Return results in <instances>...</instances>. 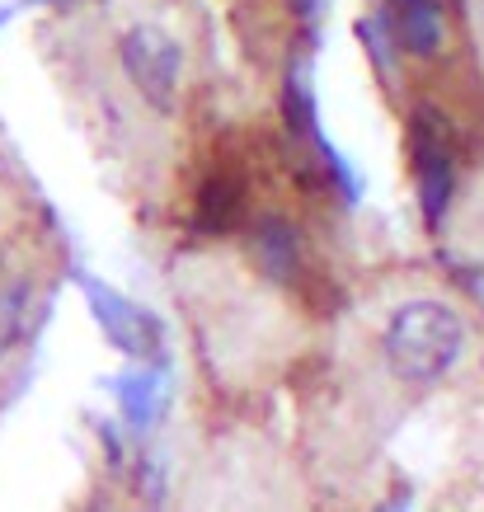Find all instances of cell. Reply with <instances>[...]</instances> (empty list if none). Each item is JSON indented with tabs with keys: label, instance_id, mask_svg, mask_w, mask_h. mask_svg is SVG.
<instances>
[{
	"label": "cell",
	"instance_id": "cell-9",
	"mask_svg": "<svg viewBox=\"0 0 484 512\" xmlns=\"http://www.w3.org/2000/svg\"><path fill=\"white\" fill-rule=\"evenodd\" d=\"M282 109H287V127H292L297 137H306V141L320 137V132H315L311 85H306V76H301V71H292V76H287V94H282Z\"/></svg>",
	"mask_w": 484,
	"mask_h": 512
},
{
	"label": "cell",
	"instance_id": "cell-5",
	"mask_svg": "<svg viewBox=\"0 0 484 512\" xmlns=\"http://www.w3.org/2000/svg\"><path fill=\"white\" fill-rule=\"evenodd\" d=\"M245 221V179L240 174H212L203 188H198V202H193V231L198 235H231L235 226Z\"/></svg>",
	"mask_w": 484,
	"mask_h": 512
},
{
	"label": "cell",
	"instance_id": "cell-3",
	"mask_svg": "<svg viewBox=\"0 0 484 512\" xmlns=\"http://www.w3.org/2000/svg\"><path fill=\"white\" fill-rule=\"evenodd\" d=\"M409 160H414V184H419L423 217L438 221L452 193V137L447 118L438 109H414L409 118Z\"/></svg>",
	"mask_w": 484,
	"mask_h": 512
},
{
	"label": "cell",
	"instance_id": "cell-6",
	"mask_svg": "<svg viewBox=\"0 0 484 512\" xmlns=\"http://www.w3.org/2000/svg\"><path fill=\"white\" fill-rule=\"evenodd\" d=\"M250 254L254 264L264 268L273 282H292L301 273V245H297V226L282 217H259L250 231Z\"/></svg>",
	"mask_w": 484,
	"mask_h": 512
},
{
	"label": "cell",
	"instance_id": "cell-2",
	"mask_svg": "<svg viewBox=\"0 0 484 512\" xmlns=\"http://www.w3.org/2000/svg\"><path fill=\"white\" fill-rule=\"evenodd\" d=\"M118 62L137 94L156 113L179 109V80H184V47L156 24H132L118 43Z\"/></svg>",
	"mask_w": 484,
	"mask_h": 512
},
{
	"label": "cell",
	"instance_id": "cell-7",
	"mask_svg": "<svg viewBox=\"0 0 484 512\" xmlns=\"http://www.w3.org/2000/svg\"><path fill=\"white\" fill-rule=\"evenodd\" d=\"M395 38L414 57H433L442 47V15L433 0H395Z\"/></svg>",
	"mask_w": 484,
	"mask_h": 512
},
{
	"label": "cell",
	"instance_id": "cell-11",
	"mask_svg": "<svg viewBox=\"0 0 484 512\" xmlns=\"http://www.w3.org/2000/svg\"><path fill=\"white\" fill-rule=\"evenodd\" d=\"M376 512H409V498H391V503H381Z\"/></svg>",
	"mask_w": 484,
	"mask_h": 512
},
{
	"label": "cell",
	"instance_id": "cell-4",
	"mask_svg": "<svg viewBox=\"0 0 484 512\" xmlns=\"http://www.w3.org/2000/svg\"><path fill=\"white\" fill-rule=\"evenodd\" d=\"M85 292H90L94 320L104 325V334H109L123 353H132V357H160V329H156V320H151V315H141L132 301H123L118 292L99 287V282H90Z\"/></svg>",
	"mask_w": 484,
	"mask_h": 512
},
{
	"label": "cell",
	"instance_id": "cell-1",
	"mask_svg": "<svg viewBox=\"0 0 484 512\" xmlns=\"http://www.w3.org/2000/svg\"><path fill=\"white\" fill-rule=\"evenodd\" d=\"M386 367L400 386H438L466 353V320L433 296L405 301L381 334Z\"/></svg>",
	"mask_w": 484,
	"mask_h": 512
},
{
	"label": "cell",
	"instance_id": "cell-8",
	"mask_svg": "<svg viewBox=\"0 0 484 512\" xmlns=\"http://www.w3.org/2000/svg\"><path fill=\"white\" fill-rule=\"evenodd\" d=\"M118 404H123V419L132 433H146L160 414V381L156 372H127L118 381Z\"/></svg>",
	"mask_w": 484,
	"mask_h": 512
},
{
	"label": "cell",
	"instance_id": "cell-10",
	"mask_svg": "<svg viewBox=\"0 0 484 512\" xmlns=\"http://www.w3.org/2000/svg\"><path fill=\"white\" fill-rule=\"evenodd\" d=\"M362 38H367V47H372L376 66L386 71V66H391V47H386V33H381V24H362Z\"/></svg>",
	"mask_w": 484,
	"mask_h": 512
}]
</instances>
